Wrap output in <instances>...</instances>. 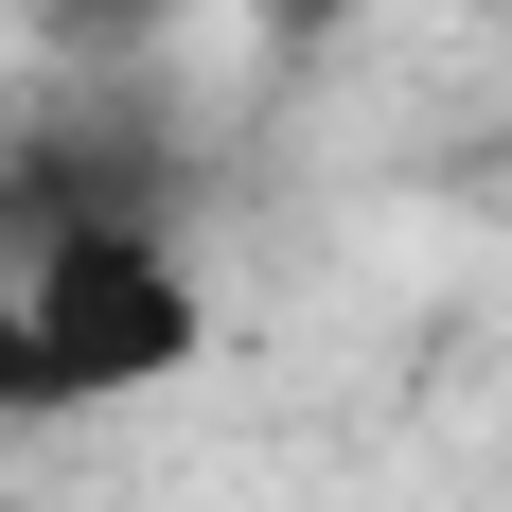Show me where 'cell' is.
<instances>
[{
  "mask_svg": "<svg viewBox=\"0 0 512 512\" xmlns=\"http://www.w3.org/2000/svg\"><path fill=\"white\" fill-rule=\"evenodd\" d=\"M18 318L53 354V407H142V389H177L212 354V301L177 265V230H89V248L18 265Z\"/></svg>",
  "mask_w": 512,
  "mask_h": 512,
  "instance_id": "1",
  "label": "cell"
},
{
  "mask_svg": "<svg viewBox=\"0 0 512 512\" xmlns=\"http://www.w3.org/2000/svg\"><path fill=\"white\" fill-rule=\"evenodd\" d=\"M89 230H177V124L142 89H53L0 142V265H53Z\"/></svg>",
  "mask_w": 512,
  "mask_h": 512,
  "instance_id": "2",
  "label": "cell"
},
{
  "mask_svg": "<svg viewBox=\"0 0 512 512\" xmlns=\"http://www.w3.org/2000/svg\"><path fill=\"white\" fill-rule=\"evenodd\" d=\"M159 18H177V0H36V36L71 53V89H124V71H142V36Z\"/></svg>",
  "mask_w": 512,
  "mask_h": 512,
  "instance_id": "3",
  "label": "cell"
},
{
  "mask_svg": "<svg viewBox=\"0 0 512 512\" xmlns=\"http://www.w3.org/2000/svg\"><path fill=\"white\" fill-rule=\"evenodd\" d=\"M53 407V354H36V318H18V283H0V424H36Z\"/></svg>",
  "mask_w": 512,
  "mask_h": 512,
  "instance_id": "4",
  "label": "cell"
},
{
  "mask_svg": "<svg viewBox=\"0 0 512 512\" xmlns=\"http://www.w3.org/2000/svg\"><path fill=\"white\" fill-rule=\"evenodd\" d=\"M0 512H18V495H0Z\"/></svg>",
  "mask_w": 512,
  "mask_h": 512,
  "instance_id": "5",
  "label": "cell"
}]
</instances>
